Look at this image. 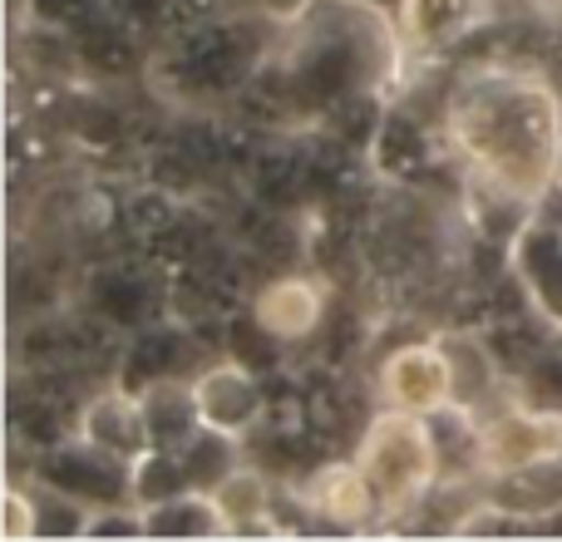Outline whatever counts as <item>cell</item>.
<instances>
[{
  "instance_id": "obj_1",
  "label": "cell",
  "mask_w": 562,
  "mask_h": 542,
  "mask_svg": "<svg viewBox=\"0 0 562 542\" xmlns=\"http://www.w3.org/2000/svg\"><path fill=\"white\" fill-rule=\"evenodd\" d=\"M445 154L479 197L528 207L562 178V89L533 59H469L439 89Z\"/></svg>"
},
{
  "instance_id": "obj_2",
  "label": "cell",
  "mask_w": 562,
  "mask_h": 542,
  "mask_svg": "<svg viewBox=\"0 0 562 542\" xmlns=\"http://www.w3.org/2000/svg\"><path fill=\"white\" fill-rule=\"evenodd\" d=\"M409 55L380 0H296L281 10L262 75L237 104H267L277 124H330L380 104Z\"/></svg>"
},
{
  "instance_id": "obj_3",
  "label": "cell",
  "mask_w": 562,
  "mask_h": 542,
  "mask_svg": "<svg viewBox=\"0 0 562 542\" xmlns=\"http://www.w3.org/2000/svg\"><path fill=\"white\" fill-rule=\"evenodd\" d=\"M277 25L281 10L267 5H227L213 15L183 20L168 35H158L148 55L154 89L188 109L237 104L272 55Z\"/></svg>"
},
{
  "instance_id": "obj_4",
  "label": "cell",
  "mask_w": 562,
  "mask_h": 542,
  "mask_svg": "<svg viewBox=\"0 0 562 542\" xmlns=\"http://www.w3.org/2000/svg\"><path fill=\"white\" fill-rule=\"evenodd\" d=\"M350 459L360 464V474L370 478L385 523H405L415 518L429 498L439 494L445 474H439V444L429 415H409V409H380L360 425Z\"/></svg>"
},
{
  "instance_id": "obj_5",
  "label": "cell",
  "mask_w": 562,
  "mask_h": 542,
  "mask_svg": "<svg viewBox=\"0 0 562 542\" xmlns=\"http://www.w3.org/2000/svg\"><path fill=\"white\" fill-rule=\"evenodd\" d=\"M479 449H484V478L562 464V405L508 389L479 415Z\"/></svg>"
},
{
  "instance_id": "obj_6",
  "label": "cell",
  "mask_w": 562,
  "mask_h": 542,
  "mask_svg": "<svg viewBox=\"0 0 562 542\" xmlns=\"http://www.w3.org/2000/svg\"><path fill=\"white\" fill-rule=\"evenodd\" d=\"M375 405L409 409V415H439L454 405V365H449L445 336L390 346L375 365Z\"/></svg>"
},
{
  "instance_id": "obj_7",
  "label": "cell",
  "mask_w": 562,
  "mask_h": 542,
  "mask_svg": "<svg viewBox=\"0 0 562 542\" xmlns=\"http://www.w3.org/2000/svg\"><path fill=\"white\" fill-rule=\"evenodd\" d=\"M193 399H198V419H203L207 429H217V434H233V439L257 434L267 409H272L262 375L237 355L193 370Z\"/></svg>"
},
{
  "instance_id": "obj_8",
  "label": "cell",
  "mask_w": 562,
  "mask_h": 542,
  "mask_svg": "<svg viewBox=\"0 0 562 542\" xmlns=\"http://www.w3.org/2000/svg\"><path fill=\"white\" fill-rule=\"evenodd\" d=\"M390 15H395L405 55L415 65V59L429 55H449L464 39H474L479 30H488L498 15V0H395Z\"/></svg>"
},
{
  "instance_id": "obj_9",
  "label": "cell",
  "mask_w": 562,
  "mask_h": 542,
  "mask_svg": "<svg viewBox=\"0 0 562 542\" xmlns=\"http://www.w3.org/2000/svg\"><path fill=\"white\" fill-rule=\"evenodd\" d=\"M75 434L85 444L104 449L109 459H124V464H138V459L154 449V425H148L144 395L124 380L94 389V395L79 399L75 409Z\"/></svg>"
},
{
  "instance_id": "obj_10",
  "label": "cell",
  "mask_w": 562,
  "mask_h": 542,
  "mask_svg": "<svg viewBox=\"0 0 562 542\" xmlns=\"http://www.w3.org/2000/svg\"><path fill=\"white\" fill-rule=\"evenodd\" d=\"M296 498L306 508V518L326 528H380L385 508H380L370 478L360 474L356 459H326L311 464V474L296 484Z\"/></svg>"
},
{
  "instance_id": "obj_11",
  "label": "cell",
  "mask_w": 562,
  "mask_h": 542,
  "mask_svg": "<svg viewBox=\"0 0 562 542\" xmlns=\"http://www.w3.org/2000/svg\"><path fill=\"white\" fill-rule=\"evenodd\" d=\"M508 271H514L528 310L562 336V233L558 227L524 217V227L508 242Z\"/></svg>"
},
{
  "instance_id": "obj_12",
  "label": "cell",
  "mask_w": 562,
  "mask_h": 542,
  "mask_svg": "<svg viewBox=\"0 0 562 542\" xmlns=\"http://www.w3.org/2000/svg\"><path fill=\"white\" fill-rule=\"evenodd\" d=\"M326 320V286L316 276H277L252 296V326L262 330L272 346H296L311 340Z\"/></svg>"
},
{
  "instance_id": "obj_13",
  "label": "cell",
  "mask_w": 562,
  "mask_h": 542,
  "mask_svg": "<svg viewBox=\"0 0 562 542\" xmlns=\"http://www.w3.org/2000/svg\"><path fill=\"white\" fill-rule=\"evenodd\" d=\"M277 498L281 494L272 488V478L257 464H237L233 474L213 488V504H217V513H223L227 533H277L281 528Z\"/></svg>"
},
{
  "instance_id": "obj_14",
  "label": "cell",
  "mask_w": 562,
  "mask_h": 542,
  "mask_svg": "<svg viewBox=\"0 0 562 542\" xmlns=\"http://www.w3.org/2000/svg\"><path fill=\"white\" fill-rule=\"evenodd\" d=\"M144 538H227V523H223V513H217L213 494L193 488V494L148 504L144 508Z\"/></svg>"
},
{
  "instance_id": "obj_15",
  "label": "cell",
  "mask_w": 562,
  "mask_h": 542,
  "mask_svg": "<svg viewBox=\"0 0 562 542\" xmlns=\"http://www.w3.org/2000/svg\"><path fill=\"white\" fill-rule=\"evenodd\" d=\"M183 355H188V346L178 330H148V336H138L124 355V385L144 389V385H154V380L183 375Z\"/></svg>"
},
{
  "instance_id": "obj_16",
  "label": "cell",
  "mask_w": 562,
  "mask_h": 542,
  "mask_svg": "<svg viewBox=\"0 0 562 542\" xmlns=\"http://www.w3.org/2000/svg\"><path fill=\"white\" fill-rule=\"evenodd\" d=\"M109 5H114V15L124 20L138 39H148V35L158 39L173 30V0H109Z\"/></svg>"
},
{
  "instance_id": "obj_17",
  "label": "cell",
  "mask_w": 562,
  "mask_h": 542,
  "mask_svg": "<svg viewBox=\"0 0 562 542\" xmlns=\"http://www.w3.org/2000/svg\"><path fill=\"white\" fill-rule=\"evenodd\" d=\"M5 538H40V494L15 478L5 488Z\"/></svg>"
}]
</instances>
